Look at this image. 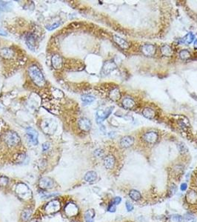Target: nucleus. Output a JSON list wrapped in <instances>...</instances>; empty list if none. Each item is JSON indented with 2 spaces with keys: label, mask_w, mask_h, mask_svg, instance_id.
I'll list each match as a JSON object with an SVG mask.
<instances>
[{
  "label": "nucleus",
  "mask_w": 197,
  "mask_h": 222,
  "mask_svg": "<svg viewBox=\"0 0 197 222\" xmlns=\"http://www.w3.org/2000/svg\"><path fill=\"white\" fill-rule=\"evenodd\" d=\"M28 73H29L30 78H31L32 82L36 85L39 87H44L46 84L45 78L43 76L42 71L37 66L31 65L28 69Z\"/></svg>",
  "instance_id": "f257e3e1"
},
{
  "label": "nucleus",
  "mask_w": 197,
  "mask_h": 222,
  "mask_svg": "<svg viewBox=\"0 0 197 222\" xmlns=\"http://www.w3.org/2000/svg\"><path fill=\"white\" fill-rule=\"evenodd\" d=\"M41 128L45 134L52 135L56 130L57 122L53 119H45L41 123Z\"/></svg>",
  "instance_id": "f03ea898"
},
{
  "label": "nucleus",
  "mask_w": 197,
  "mask_h": 222,
  "mask_svg": "<svg viewBox=\"0 0 197 222\" xmlns=\"http://www.w3.org/2000/svg\"><path fill=\"white\" fill-rule=\"evenodd\" d=\"M5 141L7 145L10 147L17 146L20 142V138L17 132L13 131H9L6 132L5 135Z\"/></svg>",
  "instance_id": "7ed1b4c3"
},
{
  "label": "nucleus",
  "mask_w": 197,
  "mask_h": 222,
  "mask_svg": "<svg viewBox=\"0 0 197 222\" xmlns=\"http://www.w3.org/2000/svg\"><path fill=\"white\" fill-rule=\"evenodd\" d=\"M143 140L145 142L148 143L150 144H154L157 142L159 139V135L156 131L151 130V131H148L145 132L142 136Z\"/></svg>",
  "instance_id": "20e7f679"
},
{
  "label": "nucleus",
  "mask_w": 197,
  "mask_h": 222,
  "mask_svg": "<svg viewBox=\"0 0 197 222\" xmlns=\"http://www.w3.org/2000/svg\"><path fill=\"white\" fill-rule=\"evenodd\" d=\"M25 41L30 51H35L37 49V39L36 36L33 33H27L25 37Z\"/></svg>",
  "instance_id": "39448f33"
},
{
  "label": "nucleus",
  "mask_w": 197,
  "mask_h": 222,
  "mask_svg": "<svg viewBox=\"0 0 197 222\" xmlns=\"http://www.w3.org/2000/svg\"><path fill=\"white\" fill-rule=\"evenodd\" d=\"M141 51L145 56L152 57L155 55L156 51V48L153 44H146L141 46Z\"/></svg>",
  "instance_id": "423d86ee"
},
{
  "label": "nucleus",
  "mask_w": 197,
  "mask_h": 222,
  "mask_svg": "<svg viewBox=\"0 0 197 222\" xmlns=\"http://www.w3.org/2000/svg\"><path fill=\"white\" fill-rule=\"evenodd\" d=\"M116 67H117V66H116L115 62H113V61H107L103 64L102 69V74L105 75V76L110 74L114 70L116 69Z\"/></svg>",
  "instance_id": "0eeeda50"
},
{
  "label": "nucleus",
  "mask_w": 197,
  "mask_h": 222,
  "mask_svg": "<svg viewBox=\"0 0 197 222\" xmlns=\"http://www.w3.org/2000/svg\"><path fill=\"white\" fill-rule=\"evenodd\" d=\"M114 107H107L105 110H98L96 113V121L98 123L102 122L111 114Z\"/></svg>",
  "instance_id": "6e6552de"
},
{
  "label": "nucleus",
  "mask_w": 197,
  "mask_h": 222,
  "mask_svg": "<svg viewBox=\"0 0 197 222\" xmlns=\"http://www.w3.org/2000/svg\"><path fill=\"white\" fill-rule=\"evenodd\" d=\"M26 134L30 142H31L33 145L38 144V132L37 130L32 128H28L26 129Z\"/></svg>",
  "instance_id": "1a4fd4ad"
},
{
  "label": "nucleus",
  "mask_w": 197,
  "mask_h": 222,
  "mask_svg": "<svg viewBox=\"0 0 197 222\" xmlns=\"http://www.w3.org/2000/svg\"><path fill=\"white\" fill-rule=\"evenodd\" d=\"M60 209V203L59 201L54 200L50 202L46 207L45 210L48 213H55Z\"/></svg>",
  "instance_id": "9d476101"
},
{
  "label": "nucleus",
  "mask_w": 197,
  "mask_h": 222,
  "mask_svg": "<svg viewBox=\"0 0 197 222\" xmlns=\"http://www.w3.org/2000/svg\"><path fill=\"white\" fill-rule=\"evenodd\" d=\"M52 66L55 70H60L62 68L63 66V60H62V56L59 54H55L53 56L51 59Z\"/></svg>",
  "instance_id": "9b49d317"
},
{
  "label": "nucleus",
  "mask_w": 197,
  "mask_h": 222,
  "mask_svg": "<svg viewBox=\"0 0 197 222\" xmlns=\"http://www.w3.org/2000/svg\"><path fill=\"white\" fill-rule=\"evenodd\" d=\"M79 128L81 129L83 131L87 132L91 130V121L87 118H81L79 120L78 122Z\"/></svg>",
  "instance_id": "f8f14e48"
},
{
  "label": "nucleus",
  "mask_w": 197,
  "mask_h": 222,
  "mask_svg": "<svg viewBox=\"0 0 197 222\" xmlns=\"http://www.w3.org/2000/svg\"><path fill=\"white\" fill-rule=\"evenodd\" d=\"M39 186L42 189H50L53 186V181L49 177H44L39 181Z\"/></svg>",
  "instance_id": "ddd939ff"
},
{
  "label": "nucleus",
  "mask_w": 197,
  "mask_h": 222,
  "mask_svg": "<svg viewBox=\"0 0 197 222\" xmlns=\"http://www.w3.org/2000/svg\"><path fill=\"white\" fill-rule=\"evenodd\" d=\"M113 38H114L113 39H114V42L121 48H122V49L124 50H127L129 48L128 42H127V41H125L124 39L122 38V37L119 36L114 35Z\"/></svg>",
  "instance_id": "4468645a"
},
{
  "label": "nucleus",
  "mask_w": 197,
  "mask_h": 222,
  "mask_svg": "<svg viewBox=\"0 0 197 222\" xmlns=\"http://www.w3.org/2000/svg\"><path fill=\"white\" fill-rule=\"evenodd\" d=\"M0 56L5 59H10L14 57V51L10 48H3L0 50Z\"/></svg>",
  "instance_id": "2eb2a0df"
},
{
  "label": "nucleus",
  "mask_w": 197,
  "mask_h": 222,
  "mask_svg": "<svg viewBox=\"0 0 197 222\" xmlns=\"http://www.w3.org/2000/svg\"><path fill=\"white\" fill-rule=\"evenodd\" d=\"M133 138L129 136H124L121 139V141H120V145L124 148H128L133 145Z\"/></svg>",
  "instance_id": "dca6fc26"
},
{
  "label": "nucleus",
  "mask_w": 197,
  "mask_h": 222,
  "mask_svg": "<svg viewBox=\"0 0 197 222\" xmlns=\"http://www.w3.org/2000/svg\"><path fill=\"white\" fill-rule=\"evenodd\" d=\"M122 105L123 107H124L125 109H126V110H131V109H133L134 106H135L136 103L132 98L125 97L124 99L122 100Z\"/></svg>",
  "instance_id": "f3484780"
},
{
  "label": "nucleus",
  "mask_w": 197,
  "mask_h": 222,
  "mask_svg": "<svg viewBox=\"0 0 197 222\" xmlns=\"http://www.w3.org/2000/svg\"><path fill=\"white\" fill-rule=\"evenodd\" d=\"M17 193H18L19 196L21 197V198H24L26 196H28L29 195L30 190L27 186L25 185V184H19L17 188Z\"/></svg>",
  "instance_id": "a211bd4d"
},
{
  "label": "nucleus",
  "mask_w": 197,
  "mask_h": 222,
  "mask_svg": "<svg viewBox=\"0 0 197 222\" xmlns=\"http://www.w3.org/2000/svg\"><path fill=\"white\" fill-rule=\"evenodd\" d=\"M104 165L108 170H111L115 165V159L113 155H107L104 159Z\"/></svg>",
  "instance_id": "6ab92c4d"
},
{
  "label": "nucleus",
  "mask_w": 197,
  "mask_h": 222,
  "mask_svg": "<svg viewBox=\"0 0 197 222\" xmlns=\"http://www.w3.org/2000/svg\"><path fill=\"white\" fill-rule=\"evenodd\" d=\"M65 212L68 216H73L77 214L78 209L73 204H68L65 207Z\"/></svg>",
  "instance_id": "aec40b11"
},
{
  "label": "nucleus",
  "mask_w": 197,
  "mask_h": 222,
  "mask_svg": "<svg viewBox=\"0 0 197 222\" xmlns=\"http://www.w3.org/2000/svg\"><path fill=\"white\" fill-rule=\"evenodd\" d=\"M109 98L114 101H116L121 98V93H120L119 89L118 87L112 89L109 93Z\"/></svg>",
  "instance_id": "412c9836"
},
{
  "label": "nucleus",
  "mask_w": 197,
  "mask_h": 222,
  "mask_svg": "<svg viewBox=\"0 0 197 222\" xmlns=\"http://www.w3.org/2000/svg\"><path fill=\"white\" fill-rule=\"evenodd\" d=\"M186 200L188 203L193 205L197 201V193L193 190H190L186 195Z\"/></svg>",
  "instance_id": "4be33fe9"
},
{
  "label": "nucleus",
  "mask_w": 197,
  "mask_h": 222,
  "mask_svg": "<svg viewBox=\"0 0 197 222\" xmlns=\"http://www.w3.org/2000/svg\"><path fill=\"white\" fill-rule=\"evenodd\" d=\"M142 115L144 116V117H145L146 119H152L155 117L156 113L154 110H153L152 108L145 107V108L142 110Z\"/></svg>",
  "instance_id": "5701e85b"
},
{
  "label": "nucleus",
  "mask_w": 197,
  "mask_h": 222,
  "mask_svg": "<svg viewBox=\"0 0 197 222\" xmlns=\"http://www.w3.org/2000/svg\"><path fill=\"white\" fill-rule=\"evenodd\" d=\"M97 178V173L94 171H89L85 175V180L88 183H93Z\"/></svg>",
  "instance_id": "b1692460"
},
{
  "label": "nucleus",
  "mask_w": 197,
  "mask_h": 222,
  "mask_svg": "<svg viewBox=\"0 0 197 222\" xmlns=\"http://www.w3.org/2000/svg\"><path fill=\"white\" fill-rule=\"evenodd\" d=\"M194 39H195L194 34H193V33H191V32H190V33H187V35L184 36L183 38L182 39L181 42H182V43H184V44H191L193 41H194Z\"/></svg>",
  "instance_id": "393cba45"
},
{
  "label": "nucleus",
  "mask_w": 197,
  "mask_h": 222,
  "mask_svg": "<svg viewBox=\"0 0 197 222\" xmlns=\"http://www.w3.org/2000/svg\"><path fill=\"white\" fill-rule=\"evenodd\" d=\"M161 53H162V54L164 56H171L173 55V51L169 45L165 44V45H163L162 47L161 48Z\"/></svg>",
  "instance_id": "a878e982"
},
{
  "label": "nucleus",
  "mask_w": 197,
  "mask_h": 222,
  "mask_svg": "<svg viewBox=\"0 0 197 222\" xmlns=\"http://www.w3.org/2000/svg\"><path fill=\"white\" fill-rule=\"evenodd\" d=\"M129 196L131 198L132 200L135 201H138L139 200H141V193L139 192L138 190H136V189H131L129 193Z\"/></svg>",
  "instance_id": "bb28decb"
},
{
  "label": "nucleus",
  "mask_w": 197,
  "mask_h": 222,
  "mask_svg": "<svg viewBox=\"0 0 197 222\" xmlns=\"http://www.w3.org/2000/svg\"><path fill=\"white\" fill-rule=\"evenodd\" d=\"M95 216V212L94 209H88L86 211L85 214V218L86 222H94V218Z\"/></svg>",
  "instance_id": "cd10ccee"
},
{
  "label": "nucleus",
  "mask_w": 197,
  "mask_h": 222,
  "mask_svg": "<svg viewBox=\"0 0 197 222\" xmlns=\"http://www.w3.org/2000/svg\"><path fill=\"white\" fill-rule=\"evenodd\" d=\"M95 97L93 96H91V95H83L82 96V101H83L85 105H87V104L92 103L93 101H94Z\"/></svg>",
  "instance_id": "c85d7f7f"
},
{
  "label": "nucleus",
  "mask_w": 197,
  "mask_h": 222,
  "mask_svg": "<svg viewBox=\"0 0 197 222\" xmlns=\"http://www.w3.org/2000/svg\"><path fill=\"white\" fill-rule=\"evenodd\" d=\"M180 57L182 60H187L191 57V54L187 50H182L180 53Z\"/></svg>",
  "instance_id": "c756f323"
},
{
  "label": "nucleus",
  "mask_w": 197,
  "mask_h": 222,
  "mask_svg": "<svg viewBox=\"0 0 197 222\" xmlns=\"http://www.w3.org/2000/svg\"><path fill=\"white\" fill-rule=\"evenodd\" d=\"M10 8V3L0 1V10L5 11V10H8V9Z\"/></svg>",
  "instance_id": "7c9ffc66"
},
{
  "label": "nucleus",
  "mask_w": 197,
  "mask_h": 222,
  "mask_svg": "<svg viewBox=\"0 0 197 222\" xmlns=\"http://www.w3.org/2000/svg\"><path fill=\"white\" fill-rule=\"evenodd\" d=\"M184 222H196V218L190 214H186L184 217Z\"/></svg>",
  "instance_id": "2f4dec72"
},
{
  "label": "nucleus",
  "mask_w": 197,
  "mask_h": 222,
  "mask_svg": "<svg viewBox=\"0 0 197 222\" xmlns=\"http://www.w3.org/2000/svg\"><path fill=\"white\" fill-rule=\"evenodd\" d=\"M178 147H179V150H180L181 153L184 154V153H187V152L188 151V150H187V147L185 145H184L183 143H180V144H179Z\"/></svg>",
  "instance_id": "473e14b6"
},
{
  "label": "nucleus",
  "mask_w": 197,
  "mask_h": 222,
  "mask_svg": "<svg viewBox=\"0 0 197 222\" xmlns=\"http://www.w3.org/2000/svg\"><path fill=\"white\" fill-rule=\"evenodd\" d=\"M30 216H31V212L30 211L27 209V210H25L22 213V219L24 221H28V219L30 218Z\"/></svg>",
  "instance_id": "72a5a7b5"
},
{
  "label": "nucleus",
  "mask_w": 197,
  "mask_h": 222,
  "mask_svg": "<svg viewBox=\"0 0 197 222\" xmlns=\"http://www.w3.org/2000/svg\"><path fill=\"white\" fill-rule=\"evenodd\" d=\"M172 220H173V222H182L183 218H182V216H180V215L175 214L172 216Z\"/></svg>",
  "instance_id": "f704fd0d"
},
{
  "label": "nucleus",
  "mask_w": 197,
  "mask_h": 222,
  "mask_svg": "<svg viewBox=\"0 0 197 222\" xmlns=\"http://www.w3.org/2000/svg\"><path fill=\"white\" fill-rule=\"evenodd\" d=\"M8 179L7 177L5 176L0 177V186H2V187H5V186H6L7 184H8Z\"/></svg>",
  "instance_id": "c9c22d12"
},
{
  "label": "nucleus",
  "mask_w": 197,
  "mask_h": 222,
  "mask_svg": "<svg viewBox=\"0 0 197 222\" xmlns=\"http://www.w3.org/2000/svg\"><path fill=\"white\" fill-rule=\"evenodd\" d=\"M60 25V23L56 22V23H54V24H53V25H47L46 26V28H47L48 30H53L58 28Z\"/></svg>",
  "instance_id": "e433bc0d"
},
{
  "label": "nucleus",
  "mask_w": 197,
  "mask_h": 222,
  "mask_svg": "<svg viewBox=\"0 0 197 222\" xmlns=\"http://www.w3.org/2000/svg\"><path fill=\"white\" fill-rule=\"evenodd\" d=\"M125 207H126L127 210H128V212H130V211H132L133 209V204H132L131 202H130L129 201H126V203H125Z\"/></svg>",
  "instance_id": "4c0bfd02"
},
{
  "label": "nucleus",
  "mask_w": 197,
  "mask_h": 222,
  "mask_svg": "<svg viewBox=\"0 0 197 222\" xmlns=\"http://www.w3.org/2000/svg\"><path fill=\"white\" fill-rule=\"evenodd\" d=\"M94 155H95V156H96L97 158H99V157L103 156V155H104L103 150H101V149L96 150L94 151Z\"/></svg>",
  "instance_id": "58836bf2"
},
{
  "label": "nucleus",
  "mask_w": 197,
  "mask_h": 222,
  "mask_svg": "<svg viewBox=\"0 0 197 222\" xmlns=\"http://www.w3.org/2000/svg\"><path fill=\"white\" fill-rule=\"evenodd\" d=\"M121 202H122V198H120V197H116V198H114V200H113V202L111 204H113L114 205H119Z\"/></svg>",
  "instance_id": "ea45409f"
},
{
  "label": "nucleus",
  "mask_w": 197,
  "mask_h": 222,
  "mask_svg": "<svg viewBox=\"0 0 197 222\" xmlns=\"http://www.w3.org/2000/svg\"><path fill=\"white\" fill-rule=\"evenodd\" d=\"M170 193H171V196H173V195H174L175 193H176V187L175 184H173V185L171 186V188H170V190H169Z\"/></svg>",
  "instance_id": "a19ab883"
},
{
  "label": "nucleus",
  "mask_w": 197,
  "mask_h": 222,
  "mask_svg": "<svg viewBox=\"0 0 197 222\" xmlns=\"http://www.w3.org/2000/svg\"><path fill=\"white\" fill-rule=\"evenodd\" d=\"M116 205H114L113 204H111L110 206H109V207L107 208V211H109V212H114L116 211Z\"/></svg>",
  "instance_id": "79ce46f5"
},
{
  "label": "nucleus",
  "mask_w": 197,
  "mask_h": 222,
  "mask_svg": "<svg viewBox=\"0 0 197 222\" xmlns=\"http://www.w3.org/2000/svg\"><path fill=\"white\" fill-rule=\"evenodd\" d=\"M49 147H50L49 143H44V144H42V149L44 151H46V150H48V148Z\"/></svg>",
  "instance_id": "37998d69"
},
{
  "label": "nucleus",
  "mask_w": 197,
  "mask_h": 222,
  "mask_svg": "<svg viewBox=\"0 0 197 222\" xmlns=\"http://www.w3.org/2000/svg\"><path fill=\"white\" fill-rule=\"evenodd\" d=\"M187 184H186V183L182 184H181V186H180L181 190H182V191H185L186 189H187Z\"/></svg>",
  "instance_id": "c03bdc74"
},
{
  "label": "nucleus",
  "mask_w": 197,
  "mask_h": 222,
  "mask_svg": "<svg viewBox=\"0 0 197 222\" xmlns=\"http://www.w3.org/2000/svg\"><path fill=\"white\" fill-rule=\"evenodd\" d=\"M0 35L3 36H6L8 35V33H7V32L5 31V30H3L2 28H0Z\"/></svg>",
  "instance_id": "a18cd8bd"
},
{
  "label": "nucleus",
  "mask_w": 197,
  "mask_h": 222,
  "mask_svg": "<svg viewBox=\"0 0 197 222\" xmlns=\"http://www.w3.org/2000/svg\"><path fill=\"white\" fill-rule=\"evenodd\" d=\"M194 48L195 49H197V39L195 41V42H194Z\"/></svg>",
  "instance_id": "49530a36"
},
{
  "label": "nucleus",
  "mask_w": 197,
  "mask_h": 222,
  "mask_svg": "<svg viewBox=\"0 0 197 222\" xmlns=\"http://www.w3.org/2000/svg\"><path fill=\"white\" fill-rule=\"evenodd\" d=\"M2 128V121H0V131H1Z\"/></svg>",
  "instance_id": "de8ad7c7"
},
{
  "label": "nucleus",
  "mask_w": 197,
  "mask_h": 222,
  "mask_svg": "<svg viewBox=\"0 0 197 222\" xmlns=\"http://www.w3.org/2000/svg\"><path fill=\"white\" fill-rule=\"evenodd\" d=\"M73 222H76V221H73Z\"/></svg>",
  "instance_id": "09e8293b"
}]
</instances>
